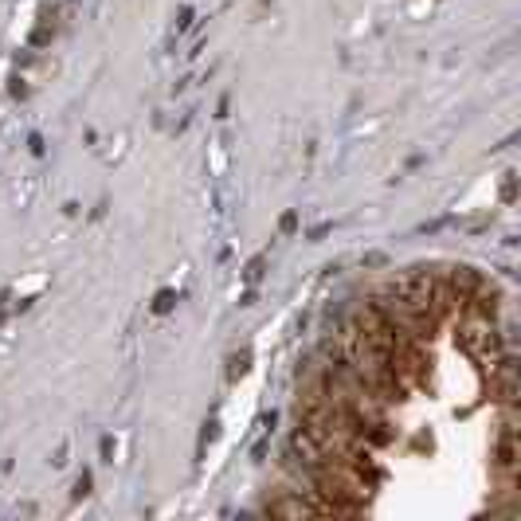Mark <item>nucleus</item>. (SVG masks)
<instances>
[{"label":"nucleus","instance_id":"1","mask_svg":"<svg viewBox=\"0 0 521 521\" xmlns=\"http://www.w3.org/2000/svg\"><path fill=\"white\" fill-rule=\"evenodd\" d=\"M153 310H157V313L173 310V294H169V290H165V294H157V302H153Z\"/></svg>","mask_w":521,"mask_h":521},{"label":"nucleus","instance_id":"2","mask_svg":"<svg viewBox=\"0 0 521 521\" xmlns=\"http://www.w3.org/2000/svg\"><path fill=\"white\" fill-rule=\"evenodd\" d=\"M259 274H263V255H259L251 267H247V283H259Z\"/></svg>","mask_w":521,"mask_h":521},{"label":"nucleus","instance_id":"3","mask_svg":"<svg viewBox=\"0 0 521 521\" xmlns=\"http://www.w3.org/2000/svg\"><path fill=\"white\" fill-rule=\"evenodd\" d=\"M294 223H298L294 212H286V216H283V231H294Z\"/></svg>","mask_w":521,"mask_h":521}]
</instances>
